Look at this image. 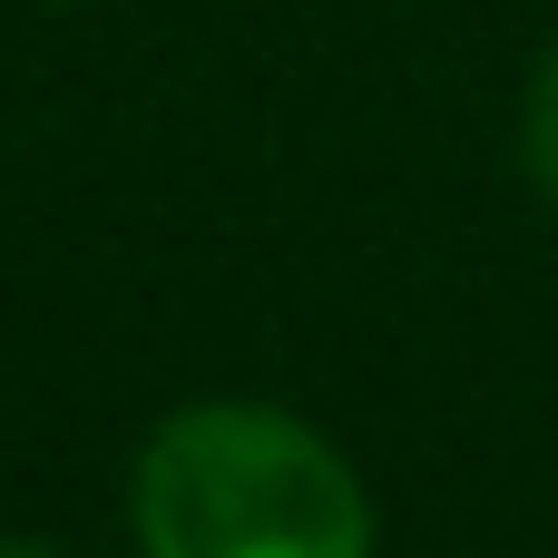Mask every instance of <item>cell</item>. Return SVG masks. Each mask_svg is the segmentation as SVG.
Masks as SVG:
<instances>
[{
  "mask_svg": "<svg viewBox=\"0 0 558 558\" xmlns=\"http://www.w3.org/2000/svg\"><path fill=\"white\" fill-rule=\"evenodd\" d=\"M147 558H373L353 461L275 402H196L137 451Z\"/></svg>",
  "mask_w": 558,
  "mask_h": 558,
  "instance_id": "6da1fadb",
  "label": "cell"
},
{
  "mask_svg": "<svg viewBox=\"0 0 558 558\" xmlns=\"http://www.w3.org/2000/svg\"><path fill=\"white\" fill-rule=\"evenodd\" d=\"M520 157H530V186L558 206V49L530 78V108H520Z\"/></svg>",
  "mask_w": 558,
  "mask_h": 558,
  "instance_id": "7a4b0ae2",
  "label": "cell"
},
{
  "mask_svg": "<svg viewBox=\"0 0 558 558\" xmlns=\"http://www.w3.org/2000/svg\"><path fill=\"white\" fill-rule=\"evenodd\" d=\"M0 558H59V549H29V539H0Z\"/></svg>",
  "mask_w": 558,
  "mask_h": 558,
  "instance_id": "3957f363",
  "label": "cell"
}]
</instances>
